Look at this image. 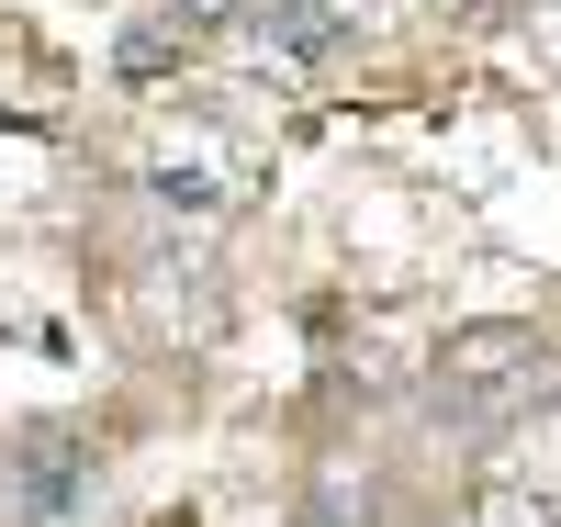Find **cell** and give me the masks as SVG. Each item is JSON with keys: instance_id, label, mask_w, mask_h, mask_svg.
I'll use <instances>...</instances> for the list:
<instances>
[{"instance_id": "2", "label": "cell", "mask_w": 561, "mask_h": 527, "mask_svg": "<svg viewBox=\"0 0 561 527\" xmlns=\"http://www.w3.org/2000/svg\"><path fill=\"white\" fill-rule=\"evenodd\" d=\"M90 483H102V460H90L68 426H34V438H12V460H0L12 527H79L90 516Z\"/></svg>"}, {"instance_id": "3", "label": "cell", "mask_w": 561, "mask_h": 527, "mask_svg": "<svg viewBox=\"0 0 561 527\" xmlns=\"http://www.w3.org/2000/svg\"><path fill=\"white\" fill-rule=\"evenodd\" d=\"M259 34L280 45V57H325V45H337L348 23H337V0H270V12H259Z\"/></svg>"}, {"instance_id": "4", "label": "cell", "mask_w": 561, "mask_h": 527, "mask_svg": "<svg viewBox=\"0 0 561 527\" xmlns=\"http://www.w3.org/2000/svg\"><path fill=\"white\" fill-rule=\"evenodd\" d=\"M237 12H248V0H180V23H192V34H203V23H237Z\"/></svg>"}, {"instance_id": "1", "label": "cell", "mask_w": 561, "mask_h": 527, "mask_svg": "<svg viewBox=\"0 0 561 527\" xmlns=\"http://www.w3.org/2000/svg\"><path fill=\"white\" fill-rule=\"evenodd\" d=\"M550 381H561L550 337H528V325H483V337H460L438 359V404L460 426H517L528 404H550Z\"/></svg>"}]
</instances>
